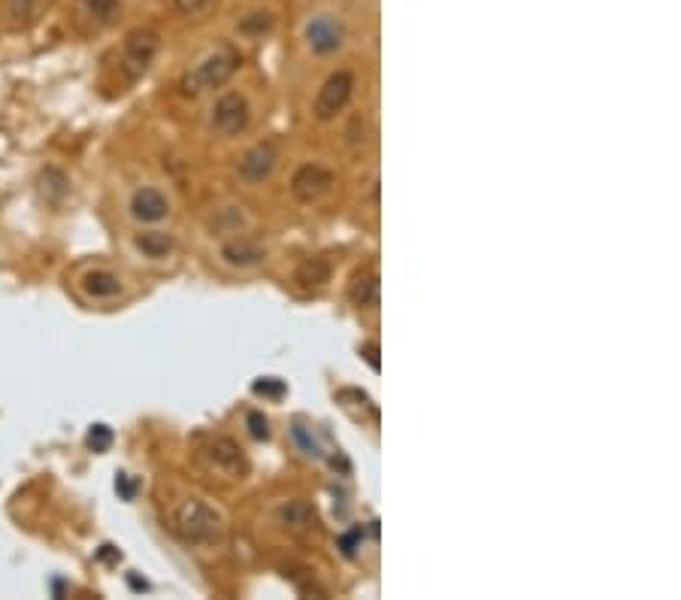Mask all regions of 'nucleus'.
I'll return each mask as SVG.
<instances>
[{"instance_id":"24","label":"nucleus","mask_w":681,"mask_h":600,"mask_svg":"<svg viewBox=\"0 0 681 600\" xmlns=\"http://www.w3.org/2000/svg\"><path fill=\"white\" fill-rule=\"evenodd\" d=\"M294 437H297V443L303 446V452H306V455H321V452H318V446H315V440L306 434V428L294 425Z\"/></svg>"},{"instance_id":"6","label":"nucleus","mask_w":681,"mask_h":600,"mask_svg":"<svg viewBox=\"0 0 681 600\" xmlns=\"http://www.w3.org/2000/svg\"><path fill=\"white\" fill-rule=\"evenodd\" d=\"M158 55V34L155 31H134L125 43L122 67L131 79H140Z\"/></svg>"},{"instance_id":"2","label":"nucleus","mask_w":681,"mask_h":600,"mask_svg":"<svg viewBox=\"0 0 681 600\" xmlns=\"http://www.w3.org/2000/svg\"><path fill=\"white\" fill-rule=\"evenodd\" d=\"M176 531L191 546H206L221 537V519L203 500H185L176 510Z\"/></svg>"},{"instance_id":"10","label":"nucleus","mask_w":681,"mask_h":600,"mask_svg":"<svg viewBox=\"0 0 681 600\" xmlns=\"http://www.w3.org/2000/svg\"><path fill=\"white\" fill-rule=\"evenodd\" d=\"M206 458H209L218 470H224V473H243V470H246L243 449H240V443L231 440V437H215V440L206 446Z\"/></svg>"},{"instance_id":"15","label":"nucleus","mask_w":681,"mask_h":600,"mask_svg":"<svg viewBox=\"0 0 681 600\" xmlns=\"http://www.w3.org/2000/svg\"><path fill=\"white\" fill-rule=\"evenodd\" d=\"M173 237L170 234H164V231H146V234H140L137 237V249L146 255V258H167L170 252H173Z\"/></svg>"},{"instance_id":"20","label":"nucleus","mask_w":681,"mask_h":600,"mask_svg":"<svg viewBox=\"0 0 681 600\" xmlns=\"http://www.w3.org/2000/svg\"><path fill=\"white\" fill-rule=\"evenodd\" d=\"M246 425H249V434H252L255 440H267V437H270V422H267L264 413H249V416H246Z\"/></svg>"},{"instance_id":"21","label":"nucleus","mask_w":681,"mask_h":600,"mask_svg":"<svg viewBox=\"0 0 681 600\" xmlns=\"http://www.w3.org/2000/svg\"><path fill=\"white\" fill-rule=\"evenodd\" d=\"M85 4V10L91 13V16H97V19H109L112 13H116V0H82Z\"/></svg>"},{"instance_id":"18","label":"nucleus","mask_w":681,"mask_h":600,"mask_svg":"<svg viewBox=\"0 0 681 600\" xmlns=\"http://www.w3.org/2000/svg\"><path fill=\"white\" fill-rule=\"evenodd\" d=\"M85 446H88V449H94V452H106V449L112 446V428H109V425H103V422L91 425V428H88V434H85Z\"/></svg>"},{"instance_id":"7","label":"nucleus","mask_w":681,"mask_h":600,"mask_svg":"<svg viewBox=\"0 0 681 600\" xmlns=\"http://www.w3.org/2000/svg\"><path fill=\"white\" fill-rule=\"evenodd\" d=\"M276 164H279V149H276V143L264 140V143H255V146L240 158V167H237V170H240V176H243L249 185H258V182H264V179L273 176Z\"/></svg>"},{"instance_id":"11","label":"nucleus","mask_w":681,"mask_h":600,"mask_svg":"<svg viewBox=\"0 0 681 600\" xmlns=\"http://www.w3.org/2000/svg\"><path fill=\"white\" fill-rule=\"evenodd\" d=\"M379 294H382V282H379V273H376V270H361V273L352 279L349 297H352V304H355V307H361V310L379 307Z\"/></svg>"},{"instance_id":"9","label":"nucleus","mask_w":681,"mask_h":600,"mask_svg":"<svg viewBox=\"0 0 681 600\" xmlns=\"http://www.w3.org/2000/svg\"><path fill=\"white\" fill-rule=\"evenodd\" d=\"M306 43L318 55L336 52L339 46H343V25H339L333 16H318L306 25Z\"/></svg>"},{"instance_id":"4","label":"nucleus","mask_w":681,"mask_h":600,"mask_svg":"<svg viewBox=\"0 0 681 600\" xmlns=\"http://www.w3.org/2000/svg\"><path fill=\"white\" fill-rule=\"evenodd\" d=\"M252 122V107L249 100L237 91L231 94H221L215 100L212 107V128L221 134V137H234V134H243Z\"/></svg>"},{"instance_id":"22","label":"nucleus","mask_w":681,"mask_h":600,"mask_svg":"<svg viewBox=\"0 0 681 600\" xmlns=\"http://www.w3.org/2000/svg\"><path fill=\"white\" fill-rule=\"evenodd\" d=\"M116 491H119L125 500H134V497H137V479H131L128 473H119V476H116Z\"/></svg>"},{"instance_id":"5","label":"nucleus","mask_w":681,"mask_h":600,"mask_svg":"<svg viewBox=\"0 0 681 600\" xmlns=\"http://www.w3.org/2000/svg\"><path fill=\"white\" fill-rule=\"evenodd\" d=\"M336 185V176L321 167V164H303L294 179H291V194L300 200V204H318L321 197H327Z\"/></svg>"},{"instance_id":"14","label":"nucleus","mask_w":681,"mask_h":600,"mask_svg":"<svg viewBox=\"0 0 681 600\" xmlns=\"http://www.w3.org/2000/svg\"><path fill=\"white\" fill-rule=\"evenodd\" d=\"M82 288L91 297H116L122 291V279L116 273H109V270H91V273H85Z\"/></svg>"},{"instance_id":"27","label":"nucleus","mask_w":681,"mask_h":600,"mask_svg":"<svg viewBox=\"0 0 681 600\" xmlns=\"http://www.w3.org/2000/svg\"><path fill=\"white\" fill-rule=\"evenodd\" d=\"M361 352H364V358H367V364H370L373 370H382V364H379V346H376V343H367Z\"/></svg>"},{"instance_id":"26","label":"nucleus","mask_w":681,"mask_h":600,"mask_svg":"<svg viewBox=\"0 0 681 600\" xmlns=\"http://www.w3.org/2000/svg\"><path fill=\"white\" fill-rule=\"evenodd\" d=\"M97 561H103V564H119L122 561V552L116 549V546H100V552H97Z\"/></svg>"},{"instance_id":"16","label":"nucleus","mask_w":681,"mask_h":600,"mask_svg":"<svg viewBox=\"0 0 681 600\" xmlns=\"http://www.w3.org/2000/svg\"><path fill=\"white\" fill-rule=\"evenodd\" d=\"M330 279V264L324 258H309L306 264H300L297 270V282L303 288H321Z\"/></svg>"},{"instance_id":"17","label":"nucleus","mask_w":681,"mask_h":600,"mask_svg":"<svg viewBox=\"0 0 681 600\" xmlns=\"http://www.w3.org/2000/svg\"><path fill=\"white\" fill-rule=\"evenodd\" d=\"M270 28H273V16H270V13H249V16L240 22V34H243V37H252V40L264 37Z\"/></svg>"},{"instance_id":"12","label":"nucleus","mask_w":681,"mask_h":600,"mask_svg":"<svg viewBox=\"0 0 681 600\" xmlns=\"http://www.w3.org/2000/svg\"><path fill=\"white\" fill-rule=\"evenodd\" d=\"M221 258L231 267H255L267 258V252L252 240H231L221 246Z\"/></svg>"},{"instance_id":"19","label":"nucleus","mask_w":681,"mask_h":600,"mask_svg":"<svg viewBox=\"0 0 681 600\" xmlns=\"http://www.w3.org/2000/svg\"><path fill=\"white\" fill-rule=\"evenodd\" d=\"M252 391H255V394H261V397H282L288 388H285V382H282V379H276V376H261V379L252 385Z\"/></svg>"},{"instance_id":"23","label":"nucleus","mask_w":681,"mask_h":600,"mask_svg":"<svg viewBox=\"0 0 681 600\" xmlns=\"http://www.w3.org/2000/svg\"><path fill=\"white\" fill-rule=\"evenodd\" d=\"M206 7H209V0H176V10L185 13V16H197Z\"/></svg>"},{"instance_id":"3","label":"nucleus","mask_w":681,"mask_h":600,"mask_svg":"<svg viewBox=\"0 0 681 600\" xmlns=\"http://www.w3.org/2000/svg\"><path fill=\"white\" fill-rule=\"evenodd\" d=\"M352 94H355V76H352V70H336V73H330L324 79L318 97H315V107H312L315 119L318 122L336 119L339 113L349 107Z\"/></svg>"},{"instance_id":"13","label":"nucleus","mask_w":681,"mask_h":600,"mask_svg":"<svg viewBox=\"0 0 681 600\" xmlns=\"http://www.w3.org/2000/svg\"><path fill=\"white\" fill-rule=\"evenodd\" d=\"M279 519L291 531H306L315 525V510H312V504H306V500H288V504L279 510Z\"/></svg>"},{"instance_id":"25","label":"nucleus","mask_w":681,"mask_h":600,"mask_svg":"<svg viewBox=\"0 0 681 600\" xmlns=\"http://www.w3.org/2000/svg\"><path fill=\"white\" fill-rule=\"evenodd\" d=\"M10 13L16 19H28L34 13V0H10Z\"/></svg>"},{"instance_id":"1","label":"nucleus","mask_w":681,"mask_h":600,"mask_svg":"<svg viewBox=\"0 0 681 600\" xmlns=\"http://www.w3.org/2000/svg\"><path fill=\"white\" fill-rule=\"evenodd\" d=\"M240 52L237 49H231V46H224V49H215V52H209L194 70H188L185 73V79H182V91L185 94H191V97H197V94H203V91H212V88H221L227 79H231L237 70H240Z\"/></svg>"},{"instance_id":"8","label":"nucleus","mask_w":681,"mask_h":600,"mask_svg":"<svg viewBox=\"0 0 681 600\" xmlns=\"http://www.w3.org/2000/svg\"><path fill=\"white\" fill-rule=\"evenodd\" d=\"M131 216L137 222H146V225H155V222H164L170 216V200L158 191V188H137L134 197H131Z\"/></svg>"}]
</instances>
